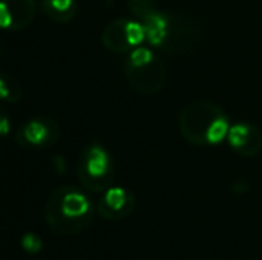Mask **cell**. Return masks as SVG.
I'll use <instances>...</instances> for the list:
<instances>
[{
    "label": "cell",
    "instance_id": "7c38bea8",
    "mask_svg": "<svg viewBox=\"0 0 262 260\" xmlns=\"http://www.w3.org/2000/svg\"><path fill=\"white\" fill-rule=\"evenodd\" d=\"M21 97H24V89H21V84L18 82L16 77H13L11 73L0 72V102L14 105L21 100Z\"/></svg>",
    "mask_w": 262,
    "mask_h": 260
},
{
    "label": "cell",
    "instance_id": "5bb4252c",
    "mask_svg": "<svg viewBox=\"0 0 262 260\" xmlns=\"http://www.w3.org/2000/svg\"><path fill=\"white\" fill-rule=\"evenodd\" d=\"M228 130H230V125H228L227 118H225V116L216 118L210 123V127L207 130V143H210V145L221 143L225 137H228Z\"/></svg>",
    "mask_w": 262,
    "mask_h": 260
},
{
    "label": "cell",
    "instance_id": "ffe728a7",
    "mask_svg": "<svg viewBox=\"0 0 262 260\" xmlns=\"http://www.w3.org/2000/svg\"><path fill=\"white\" fill-rule=\"evenodd\" d=\"M62 160H64V159H62L61 155H55L54 157V166L57 168L59 173H64V164H62Z\"/></svg>",
    "mask_w": 262,
    "mask_h": 260
},
{
    "label": "cell",
    "instance_id": "3957f363",
    "mask_svg": "<svg viewBox=\"0 0 262 260\" xmlns=\"http://www.w3.org/2000/svg\"><path fill=\"white\" fill-rule=\"evenodd\" d=\"M221 109L210 102H194L187 105L180 114V132L184 137L193 145H204L207 143V130L210 123L220 118Z\"/></svg>",
    "mask_w": 262,
    "mask_h": 260
},
{
    "label": "cell",
    "instance_id": "e0dca14e",
    "mask_svg": "<svg viewBox=\"0 0 262 260\" xmlns=\"http://www.w3.org/2000/svg\"><path fill=\"white\" fill-rule=\"evenodd\" d=\"M127 34H128V41H130V46H139L146 39L145 27H143L141 21L128 20V23H127Z\"/></svg>",
    "mask_w": 262,
    "mask_h": 260
},
{
    "label": "cell",
    "instance_id": "d6986e66",
    "mask_svg": "<svg viewBox=\"0 0 262 260\" xmlns=\"http://www.w3.org/2000/svg\"><path fill=\"white\" fill-rule=\"evenodd\" d=\"M13 130V123H11V118L6 114V112L0 109V137H7Z\"/></svg>",
    "mask_w": 262,
    "mask_h": 260
},
{
    "label": "cell",
    "instance_id": "ba28073f",
    "mask_svg": "<svg viewBox=\"0 0 262 260\" xmlns=\"http://www.w3.org/2000/svg\"><path fill=\"white\" fill-rule=\"evenodd\" d=\"M134 208V196L123 187H109L97 203V212L104 219H123Z\"/></svg>",
    "mask_w": 262,
    "mask_h": 260
},
{
    "label": "cell",
    "instance_id": "9c48e42d",
    "mask_svg": "<svg viewBox=\"0 0 262 260\" xmlns=\"http://www.w3.org/2000/svg\"><path fill=\"white\" fill-rule=\"evenodd\" d=\"M127 23H128V20L118 18V20L111 21L104 29L102 41H104L107 50L116 52V54H125V52H128V49H132L130 41H128V34H127Z\"/></svg>",
    "mask_w": 262,
    "mask_h": 260
},
{
    "label": "cell",
    "instance_id": "52a82bcc",
    "mask_svg": "<svg viewBox=\"0 0 262 260\" xmlns=\"http://www.w3.org/2000/svg\"><path fill=\"white\" fill-rule=\"evenodd\" d=\"M198 34H200V31H198V27L191 20L182 16H169L168 36H166L162 49L169 54L186 52L196 41Z\"/></svg>",
    "mask_w": 262,
    "mask_h": 260
},
{
    "label": "cell",
    "instance_id": "9a60e30c",
    "mask_svg": "<svg viewBox=\"0 0 262 260\" xmlns=\"http://www.w3.org/2000/svg\"><path fill=\"white\" fill-rule=\"evenodd\" d=\"M128 11H130L139 21H143L145 18H148L150 14L156 13L157 9L152 0H128Z\"/></svg>",
    "mask_w": 262,
    "mask_h": 260
},
{
    "label": "cell",
    "instance_id": "30bf717a",
    "mask_svg": "<svg viewBox=\"0 0 262 260\" xmlns=\"http://www.w3.org/2000/svg\"><path fill=\"white\" fill-rule=\"evenodd\" d=\"M143 27H145L146 41L154 46H162L166 41V36H168V25H169V16H164L161 13H154L148 18L141 21Z\"/></svg>",
    "mask_w": 262,
    "mask_h": 260
},
{
    "label": "cell",
    "instance_id": "7a4b0ae2",
    "mask_svg": "<svg viewBox=\"0 0 262 260\" xmlns=\"http://www.w3.org/2000/svg\"><path fill=\"white\" fill-rule=\"evenodd\" d=\"M77 177L88 191L104 193L111 187L113 160L104 146L91 145L84 148L77 162Z\"/></svg>",
    "mask_w": 262,
    "mask_h": 260
},
{
    "label": "cell",
    "instance_id": "2e32d148",
    "mask_svg": "<svg viewBox=\"0 0 262 260\" xmlns=\"http://www.w3.org/2000/svg\"><path fill=\"white\" fill-rule=\"evenodd\" d=\"M20 244H21V250L29 255H36L43 250V239L34 232H27L21 235L20 239Z\"/></svg>",
    "mask_w": 262,
    "mask_h": 260
},
{
    "label": "cell",
    "instance_id": "ac0fdd59",
    "mask_svg": "<svg viewBox=\"0 0 262 260\" xmlns=\"http://www.w3.org/2000/svg\"><path fill=\"white\" fill-rule=\"evenodd\" d=\"M156 59L154 52L150 49H145V46H138L130 52L128 56V64L132 66H143V64H148L150 61Z\"/></svg>",
    "mask_w": 262,
    "mask_h": 260
},
{
    "label": "cell",
    "instance_id": "8fae6325",
    "mask_svg": "<svg viewBox=\"0 0 262 260\" xmlns=\"http://www.w3.org/2000/svg\"><path fill=\"white\" fill-rule=\"evenodd\" d=\"M43 13L57 23H66L77 13L75 0H43Z\"/></svg>",
    "mask_w": 262,
    "mask_h": 260
},
{
    "label": "cell",
    "instance_id": "5b68a950",
    "mask_svg": "<svg viewBox=\"0 0 262 260\" xmlns=\"http://www.w3.org/2000/svg\"><path fill=\"white\" fill-rule=\"evenodd\" d=\"M125 77H127L128 84L138 93L154 94L157 91H161L162 86H164L166 72L162 63L156 57L148 64L143 66H132L127 63V66H125Z\"/></svg>",
    "mask_w": 262,
    "mask_h": 260
},
{
    "label": "cell",
    "instance_id": "277c9868",
    "mask_svg": "<svg viewBox=\"0 0 262 260\" xmlns=\"http://www.w3.org/2000/svg\"><path fill=\"white\" fill-rule=\"evenodd\" d=\"M61 129L52 118H31L20 127L16 134V143L24 148L45 150L59 141Z\"/></svg>",
    "mask_w": 262,
    "mask_h": 260
},
{
    "label": "cell",
    "instance_id": "8992f818",
    "mask_svg": "<svg viewBox=\"0 0 262 260\" xmlns=\"http://www.w3.org/2000/svg\"><path fill=\"white\" fill-rule=\"evenodd\" d=\"M36 14L34 0H0V29L20 31L31 25Z\"/></svg>",
    "mask_w": 262,
    "mask_h": 260
},
{
    "label": "cell",
    "instance_id": "6da1fadb",
    "mask_svg": "<svg viewBox=\"0 0 262 260\" xmlns=\"http://www.w3.org/2000/svg\"><path fill=\"white\" fill-rule=\"evenodd\" d=\"M95 210L86 193L66 185L50 193L43 214L49 228L57 235H75L91 225Z\"/></svg>",
    "mask_w": 262,
    "mask_h": 260
},
{
    "label": "cell",
    "instance_id": "4fadbf2b",
    "mask_svg": "<svg viewBox=\"0 0 262 260\" xmlns=\"http://www.w3.org/2000/svg\"><path fill=\"white\" fill-rule=\"evenodd\" d=\"M252 130H253V127L243 125V123H237V125L230 127V130H228V143H230L232 148L237 150V152L245 148L250 135H252Z\"/></svg>",
    "mask_w": 262,
    "mask_h": 260
}]
</instances>
